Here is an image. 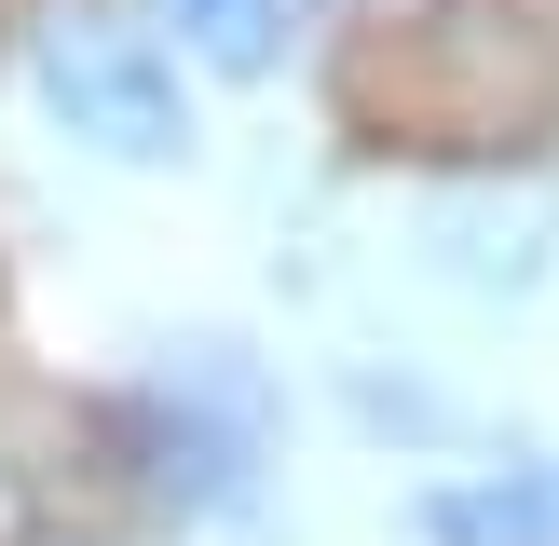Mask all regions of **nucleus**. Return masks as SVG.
<instances>
[{"label": "nucleus", "mask_w": 559, "mask_h": 546, "mask_svg": "<svg viewBox=\"0 0 559 546\" xmlns=\"http://www.w3.org/2000/svg\"><path fill=\"white\" fill-rule=\"evenodd\" d=\"M164 27H178V55H205L233 82H260L287 55V0H164Z\"/></svg>", "instance_id": "obj_5"}, {"label": "nucleus", "mask_w": 559, "mask_h": 546, "mask_svg": "<svg viewBox=\"0 0 559 546\" xmlns=\"http://www.w3.org/2000/svg\"><path fill=\"white\" fill-rule=\"evenodd\" d=\"M123 451H136V491L178 519H218L260 491V451H273V382L246 342H178L151 382L123 396Z\"/></svg>", "instance_id": "obj_1"}, {"label": "nucleus", "mask_w": 559, "mask_h": 546, "mask_svg": "<svg viewBox=\"0 0 559 546\" xmlns=\"http://www.w3.org/2000/svg\"><path fill=\"white\" fill-rule=\"evenodd\" d=\"M27 82L41 109L109 164H178L191 151V96H178V55L123 14V0H41L27 27Z\"/></svg>", "instance_id": "obj_2"}, {"label": "nucleus", "mask_w": 559, "mask_h": 546, "mask_svg": "<svg viewBox=\"0 0 559 546\" xmlns=\"http://www.w3.org/2000/svg\"><path fill=\"white\" fill-rule=\"evenodd\" d=\"M546 233H559V191L546 178H478V191H437L424 205V260L451 273V287H533L546 273Z\"/></svg>", "instance_id": "obj_3"}, {"label": "nucleus", "mask_w": 559, "mask_h": 546, "mask_svg": "<svg viewBox=\"0 0 559 546\" xmlns=\"http://www.w3.org/2000/svg\"><path fill=\"white\" fill-rule=\"evenodd\" d=\"M424 546H559V464H491V478L424 491Z\"/></svg>", "instance_id": "obj_4"}]
</instances>
